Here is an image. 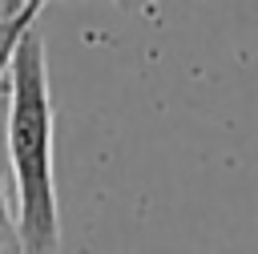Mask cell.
Instances as JSON below:
<instances>
[{"label":"cell","instance_id":"6da1fadb","mask_svg":"<svg viewBox=\"0 0 258 254\" xmlns=\"http://www.w3.org/2000/svg\"><path fill=\"white\" fill-rule=\"evenodd\" d=\"M4 177L12 222L24 254H60V202L52 173V93L48 52L36 24L16 40L8 56V105H4Z\"/></svg>","mask_w":258,"mask_h":254},{"label":"cell","instance_id":"7a4b0ae2","mask_svg":"<svg viewBox=\"0 0 258 254\" xmlns=\"http://www.w3.org/2000/svg\"><path fill=\"white\" fill-rule=\"evenodd\" d=\"M36 20H40V4H36V0H28V4H8V8L0 12V52L12 48Z\"/></svg>","mask_w":258,"mask_h":254},{"label":"cell","instance_id":"3957f363","mask_svg":"<svg viewBox=\"0 0 258 254\" xmlns=\"http://www.w3.org/2000/svg\"><path fill=\"white\" fill-rule=\"evenodd\" d=\"M0 254H24L16 222H12V202H8V177H4V153H0Z\"/></svg>","mask_w":258,"mask_h":254},{"label":"cell","instance_id":"277c9868","mask_svg":"<svg viewBox=\"0 0 258 254\" xmlns=\"http://www.w3.org/2000/svg\"><path fill=\"white\" fill-rule=\"evenodd\" d=\"M12 48L0 52V149H4V105H8V56H12Z\"/></svg>","mask_w":258,"mask_h":254}]
</instances>
